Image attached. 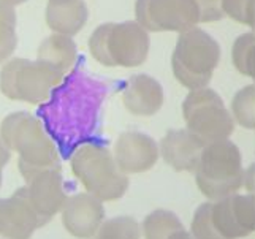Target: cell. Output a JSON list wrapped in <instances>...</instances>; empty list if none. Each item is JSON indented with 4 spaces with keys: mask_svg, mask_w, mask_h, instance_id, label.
Listing matches in <instances>:
<instances>
[{
    "mask_svg": "<svg viewBox=\"0 0 255 239\" xmlns=\"http://www.w3.org/2000/svg\"><path fill=\"white\" fill-rule=\"evenodd\" d=\"M0 139L19 154V173L27 184L35 174L48 168H60L57 147L38 118L25 111H16L0 123Z\"/></svg>",
    "mask_w": 255,
    "mask_h": 239,
    "instance_id": "6da1fadb",
    "label": "cell"
},
{
    "mask_svg": "<svg viewBox=\"0 0 255 239\" xmlns=\"http://www.w3.org/2000/svg\"><path fill=\"white\" fill-rule=\"evenodd\" d=\"M70 166L86 192L102 203L118 201L128 190V174L119 170L111 150L105 146L95 143L80 146L70 158Z\"/></svg>",
    "mask_w": 255,
    "mask_h": 239,
    "instance_id": "7a4b0ae2",
    "label": "cell"
},
{
    "mask_svg": "<svg viewBox=\"0 0 255 239\" xmlns=\"http://www.w3.org/2000/svg\"><path fill=\"white\" fill-rule=\"evenodd\" d=\"M149 48V33L136 21L102 24L89 38L92 57L105 67H138L147 59Z\"/></svg>",
    "mask_w": 255,
    "mask_h": 239,
    "instance_id": "3957f363",
    "label": "cell"
},
{
    "mask_svg": "<svg viewBox=\"0 0 255 239\" xmlns=\"http://www.w3.org/2000/svg\"><path fill=\"white\" fill-rule=\"evenodd\" d=\"M221 62V46L214 37L192 27L179 33L171 56L174 78L189 91L206 87Z\"/></svg>",
    "mask_w": 255,
    "mask_h": 239,
    "instance_id": "277c9868",
    "label": "cell"
},
{
    "mask_svg": "<svg viewBox=\"0 0 255 239\" xmlns=\"http://www.w3.org/2000/svg\"><path fill=\"white\" fill-rule=\"evenodd\" d=\"M65 75L41 60L13 59L0 72V91L11 100L41 105L64 84Z\"/></svg>",
    "mask_w": 255,
    "mask_h": 239,
    "instance_id": "5b68a950",
    "label": "cell"
},
{
    "mask_svg": "<svg viewBox=\"0 0 255 239\" xmlns=\"http://www.w3.org/2000/svg\"><path fill=\"white\" fill-rule=\"evenodd\" d=\"M182 116L186 128L203 146L230 138L235 130L232 113L221 95L209 87H200L189 92L182 102Z\"/></svg>",
    "mask_w": 255,
    "mask_h": 239,
    "instance_id": "8992f818",
    "label": "cell"
},
{
    "mask_svg": "<svg viewBox=\"0 0 255 239\" xmlns=\"http://www.w3.org/2000/svg\"><path fill=\"white\" fill-rule=\"evenodd\" d=\"M136 22L147 32H184L200 22L195 0H136Z\"/></svg>",
    "mask_w": 255,
    "mask_h": 239,
    "instance_id": "52a82bcc",
    "label": "cell"
},
{
    "mask_svg": "<svg viewBox=\"0 0 255 239\" xmlns=\"http://www.w3.org/2000/svg\"><path fill=\"white\" fill-rule=\"evenodd\" d=\"M241 150L230 138L209 143L203 147L195 170V181L227 182L243 178Z\"/></svg>",
    "mask_w": 255,
    "mask_h": 239,
    "instance_id": "ba28073f",
    "label": "cell"
},
{
    "mask_svg": "<svg viewBox=\"0 0 255 239\" xmlns=\"http://www.w3.org/2000/svg\"><path fill=\"white\" fill-rule=\"evenodd\" d=\"M25 187H27L29 200L40 217L41 225L57 216L68 198L60 168H48V170L40 171L27 182Z\"/></svg>",
    "mask_w": 255,
    "mask_h": 239,
    "instance_id": "9c48e42d",
    "label": "cell"
},
{
    "mask_svg": "<svg viewBox=\"0 0 255 239\" xmlns=\"http://www.w3.org/2000/svg\"><path fill=\"white\" fill-rule=\"evenodd\" d=\"M59 214L68 235L76 239H94L105 220V206L94 195L83 192L68 197Z\"/></svg>",
    "mask_w": 255,
    "mask_h": 239,
    "instance_id": "30bf717a",
    "label": "cell"
},
{
    "mask_svg": "<svg viewBox=\"0 0 255 239\" xmlns=\"http://www.w3.org/2000/svg\"><path fill=\"white\" fill-rule=\"evenodd\" d=\"M41 227L27 195V187L0 200V236L3 239H30Z\"/></svg>",
    "mask_w": 255,
    "mask_h": 239,
    "instance_id": "8fae6325",
    "label": "cell"
},
{
    "mask_svg": "<svg viewBox=\"0 0 255 239\" xmlns=\"http://www.w3.org/2000/svg\"><path fill=\"white\" fill-rule=\"evenodd\" d=\"M159 144L143 131H124L114 144V160L126 174L146 173L159 160Z\"/></svg>",
    "mask_w": 255,
    "mask_h": 239,
    "instance_id": "7c38bea8",
    "label": "cell"
},
{
    "mask_svg": "<svg viewBox=\"0 0 255 239\" xmlns=\"http://www.w3.org/2000/svg\"><path fill=\"white\" fill-rule=\"evenodd\" d=\"M203 147L187 128H173L160 139L159 152L174 171L195 173Z\"/></svg>",
    "mask_w": 255,
    "mask_h": 239,
    "instance_id": "4fadbf2b",
    "label": "cell"
},
{
    "mask_svg": "<svg viewBox=\"0 0 255 239\" xmlns=\"http://www.w3.org/2000/svg\"><path fill=\"white\" fill-rule=\"evenodd\" d=\"M122 99L128 113L147 118L160 111L165 102V92L157 79L139 73L128 78Z\"/></svg>",
    "mask_w": 255,
    "mask_h": 239,
    "instance_id": "5bb4252c",
    "label": "cell"
},
{
    "mask_svg": "<svg viewBox=\"0 0 255 239\" xmlns=\"http://www.w3.org/2000/svg\"><path fill=\"white\" fill-rule=\"evenodd\" d=\"M89 10L84 0H49L46 6V22L56 33H78L87 21Z\"/></svg>",
    "mask_w": 255,
    "mask_h": 239,
    "instance_id": "9a60e30c",
    "label": "cell"
},
{
    "mask_svg": "<svg viewBox=\"0 0 255 239\" xmlns=\"http://www.w3.org/2000/svg\"><path fill=\"white\" fill-rule=\"evenodd\" d=\"M37 56L38 60L45 62V64L54 67L59 72L67 75L76 62L78 48L76 43L68 35L52 33L41 41Z\"/></svg>",
    "mask_w": 255,
    "mask_h": 239,
    "instance_id": "2e32d148",
    "label": "cell"
},
{
    "mask_svg": "<svg viewBox=\"0 0 255 239\" xmlns=\"http://www.w3.org/2000/svg\"><path fill=\"white\" fill-rule=\"evenodd\" d=\"M233 197V195H232ZM232 197L221 198L213 201V208H211V219L217 230V233L224 239H243L248 238L251 233L246 228H243L238 220L235 217Z\"/></svg>",
    "mask_w": 255,
    "mask_h": 239,
    "instance_id": "e0dca14e",
    "label": "cell"
},
{
    "mask_svg": "<svg viewBox=\"0 0 255 239\" xmlns=\"http://www.w3.org/2000/svg\"><path fill=\"white\" fill-rule=\"evenodd\" d=\"M181 219L170 209H155L144 217L141 236L144 239H168L174 232L182 230Z\"/></svg>",
    "mask_w": 255,
    "mask_h": 239,
    "instance_id": "ac0fdd59",
    "label": "cell"
},
{
    "mask_svg": "<svg viewBox=\"0 0 255 239\" xmlns=\"http://www.w3.org/2000/svg\"><path fill=\"white\" fill-rule=\"evenodd\" d=\"M141 225L131 216L105 219L97 230L94 239H139Z\"/></svg>",
    "mask_w": 255,
    "mask_h": 239,
    "instance_id": "d6986e66",
    "label": "cell"
},
{
    "mask_svg": "<svg viewBox=\"0 0 255 239\" xmlns=\"http://www.w3.org/2000/svg\"><path fill=\"white\" fill-rule=\"evenodd\" d=\"M232 59L236 70L255 81V33L248 32L235 40L232 48Z\"/></svg>",
    "mask_w": 255,
    "mask_h": 239,
    "instance_id": "ffe728a7",
    "label": "cell"
},
{
    "mask_svg": "<svg viewBox=\"0 0 255 239\" xmlns=\"http://www.w3.org/2000/svg\"><path fill=\"white\" fill-rule=\"evenodd\" d=\"M230 113L238 125L255 130V84L246 86L235 94Z\"/></svg>",
    "mask_w": 255,
    "mask_h": 239,
    "instance_id": "44dd1931",
    "label": "cell"
},
{
    "mask_svg": "<svg viewBox=\"0 0 255 239\" xmlns=\"http://www.w3.org/2000/svg\"><path fill=\"white\" fill-rule=\"evenodd\" d=\"M211 208L213 201H205L193 212L192 224H190V235L193 239H224L217 233V230L211 219Z\"/></svg>",
    "mask_w": 255,
    "mask_h": 239,
    "instance_id": "7402d4cb",
    "label": "cell"
},
{
    "mask_svg": "<svg viewBox=\"0 0 255 239\" xmlns=\"http://www.w3.org/2000/svg\"><path fill=\"white\" fill-rule=\"evenodd\" d=\"M232 205L238 224L249 233H255V193H235Z\"/></svg>",
    "mask_w": 255,
    "mask_h": 239,
    "instance_id": "603a6c76",
    "label": "cell"
},
{
    "mask_svg": "<svg viewBox=\"0 0 255 239\" xmlns=\"http://www.w3.org/2000/svg\"><path fill=\"white\" fill-rule=\"evenodd\" d=\"M17 45L14 27L0 21V64L10 57Z\"/></svg>",
    "mask_w": 255,
    "mask_h": 239,
    "instance_id": "cb8c5ba5",
    "label": "cell"
},
{
    "mask_svg": "<svg viewBox=\"0 0 255 239\" xmlns=\"http://www.w3.org/2000/svg\"><path fill=\"white\" fill-rule=\"evenodd\" d=\"M200 13V22L221 21L224 14L222 0H195Z\"/></svg>",
    "mask_w": 255,
    "mask_h": 239,
    "instance_id": "d4e9b609",
    "label": "cell"
},
{
    "mask_svg": "<svg viewBox=\"0 0 255 239\" xmlns=\"http://www.w3.org/2000/svg\"><path fill=\"white\" fill-rule=\"evenodd\" d=\"M249 0H222V10L232 19L241 24L246 22V5Z\"/></svg>",
    "mask_w": 255,
    "mask_h": 239,
    "instance_id": "484cf974",
    "label": "cell"
},
{
    "mask_svg": "<svg viewBox=\"0 0 255 239\" xmlns=\"http://www.w3.org/2000/svg\"><path fill=\"white\" fill-rule=\"evenodd\" d=\"M243 189L248 193H255V162L243 171Z\"/></svg>",
    "mask_w": 255,
    "mask_h": 239,
    "instance_id": "4316f807",
    "label": "cell"
},
{
    "mask_svg": "<svg viewBox=\"0 0 255 239\" xmlns=\"http://www.w3.org/2000/svg\"><path fill=\"white\" fill-rule=\"evenodd\" d=\"M0 21L13 25V27L16 25V13H14V8L11 5L2 2V0H0Z\"/></svg>",
    "mask_w": 255,
    "mask_h": 239,
    "instance_id": "83f0119b",
    "label": "cell"
},
{
    "mask_svg": "<svg viewBox=\"0 0 255 239\" xmlns=\"http://www.w3.org/2000/svg\"><path fill=\"white\" fill-rule=\"evenodd\" d=\"M246 25H249L255 33V0H249L246 5Z\"/></svg>",
    "mask_w": 255,
    "mask_h": 239,
    "instance_id": "f1b7e54d",
    "label": "cell"
},
{
    "mask_svg": "<svg viewBox=\"0 0 255 239\" xmlns=\"http://www.w3.org/2000/svg\"><path fill=\"white\" fill-rule=\"evenodd\" d=\"M11 157V150L5 146V143L0 139V168H3L8 162H10Z\"/></svg>",
    "mask_w": 255,
    "mask_h": 239,
    "instance_id": "f546056e",
    "label": "cell"
},
{
    "mask_svg": "<svg viewBox=\"0 0 255 239\" xmlns=\"http://www.w3.org/2000/svg\"><path fill=\"white\" fill-rule=\"evenodd\" d=\"M168 239H193V236L190 235V232H187V230H178V232H174Z\"/></svg>",
    "mask_w": 255,
    "mask_h": 239,
    "instance_id": "4dcf8cb0",
    "label": "cell"
},
{
    "mask_svg": "<svg viewBox=\"0 0 255 239\" xmlns=\"http://www.w3.org/2000/svg\"><path fill=\"white\" fill-rule=\"evenodd\" d=\"M2 2H5V3H8V5L14 6V5H21V3H24L25 0H2Z\"/></svg>",
    "mask_w": 255,
    "mask_h": 239,
    "instance_id": "1f68e13d",
    "label": "cell"
},
{
    "mask_svg": "<svg viewBox=\"0 0 255 239\" xmlns=\"http://www.w3.org/2000/svg\"><path fill=\"white\" fill-rule=\"evenodd\" d=\"M2 181H3V176H2V168H0V187H2Z\"/></svg>",
    "mask_w": 255,
    "mask_h": 239,
    "instance_id": "d6a6232c",
    "label": "cell"
}]
</instances>
